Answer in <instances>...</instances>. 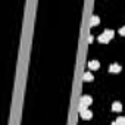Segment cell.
<instances>
[{"label": "cell", "instance_id": "obj_1", "mask_svg": "<svg viewBox=\"0 0 125 125\" xmlns=\"http://www.w3.org/2000/svg\"><path fill=\"white\" fill-rule=\"evenodd\" d=\"M113 34H115L113 30H104V31L102 32V35H99V41H100V43H109L110 38L113 37Z\"/></svg>", "mask_w": 125, "mask_h": 125}, {"label": "cell", "instance_id": "obj_2", "mask_svg": "<svg viewBox=\"0 0 125 125\" xmlns=\"http://www.w3.org/2000/svg\"><path fill=\"white\" fill-rule=\"evenodd\" d=\"M121 69H122V66H121V65H118V63H112V65L109 66V71H110V72H113V74L121 72Z\"/></svg>", "mask_w": 125, "mask_h": 125}, {"label": "cell", "instance_id": "obj_3", "mask_svg": "<svg viewBox=\"0 0 125 125\" xmlns=\"http://www.w3.org/2000/svg\"><path fill=\"white\" fill-rule=\"evenodd\" d=\"M88 68L93 69V71H94V69H99V68H100V62H99V60H90V62H88Z\"/></svg>", "mask_w": 125, "mask_h": 125}, {"label": "cell", "instance_id": "obj_4", "mask_svg": "<svg viewBox=\"0 0 125 125\" xmlns=\"http://www.w3.org/2000/svg\"><path fill=\"white\" fill-rule=\"evenodd\" d=\"M91 102H93V99H91L90 96H84V97L81 99V104H84V106H90Z\"/></svg>", "mask_w": 125, "mask_h": 125}, {"label": "cell", "instance_id": "obj_5", "mask_svg": "<svg viewBox=\"0 0 125 125\" xmlns=\"http://www.w3.org/2000/svg\"><path fill=\"white\" fill-rule=\"evenodd\" d=\"M112 110H115V112L122 110V104H121L119 102H113V103H112Z\"/></svg>", "mask_w": 125, "mask_h": 125}, {"label": "cell", "instance_id": "obj_6", "mask_svg": "<svg viewBox=\"0 0 125 125\" xmlns=\"http://www.w3.org/2000/svg\"><path fill=\"white\" fill-rule=\"evenodd\" d=\"M81 115V118L83 119H91V116H93V113L90 112V110H84L83 113H80Z\"/></svg>", "mask_w": 125, "mask_h": 125}, {"label": "cell", "instance_id": "obj_7", "mask_svg": "<svg viewBox=\"0 0 125 125\" xmlns=\"http://www.w3.org/2000/svg\"><path fill=\"white\" fill-rule=\"evenodd\" d=\"M99 22H100V18L97 16V15H94L93 18H91V25L94 27V25H99Z\"/></svg>", "mask_w": 125, "mask_h": 125}, {"label": "cell", "instance_id": "obj_8", "mask_svg": "<svg viewBox=\"0 0 125 125\" xmlns=\"http://www.w3.org/2000/svg\"><path fill=\"white\" fill-rule=\"evenodd\" d=\"M84 80H85V81H91V80H93L91 72H85V74H84Z\"/></svg>", "mask_w": 125, "mask_h": 125}, {"label": "cell", "instance_id": "obj_9", "mask_svg": "<svg viewBox=\"0 0 125 125\" xmlns=\"http://www.w3.org/2000/svg\"><path fill=\"white\" fill-rule=\"evenodd\" d=\"M116 122H118V125H125V116H119L116 119Z\"/></svg>", "mask_w": 125, "mask_h": 125}, {"label": "cell", "instance_id": "obj_10", "mask_svg": "<svg viewBox=\"0 0 125 125\" xmlns=\"http://www.w3.org/2000/svg\"><path fill=\"white\" fill-rule=\"evenodd\" d=\"M84 110H87V106H84V104H81V106H80V113H83Z\"/></svg>", "mask_w": 125, "mask_h": 125}, {"label": "cell", "instance_id": "obj_11", "mask_svg": "<svg viewBox=\"0 0 125 125\" xmlns=\"http://www.w3.org/2000/svg\"><path fill=\"white\" fill-rule=\"evenodd\" d=\"M119 34L125 37V27H121V30H119Z\"/></svg>", "mask_w": 125, "mask_h": 125}, {"label": "cell", "instance_id": "obj_12", "mask_svg": "<svg viewBox=\"0 0 125 125\" xmlns=\"http://www.w3.org/2000/svg\"><path fill=\"white\" fill-rule=\"evenodd\" d=\"M112 125H118V122H116V121H115V122H112Z\"/></svg>", "mask_w": 125, "mask_h": 125}]
</instances>
